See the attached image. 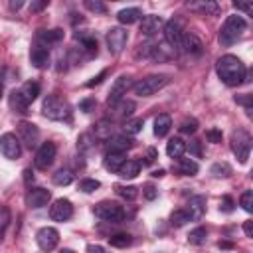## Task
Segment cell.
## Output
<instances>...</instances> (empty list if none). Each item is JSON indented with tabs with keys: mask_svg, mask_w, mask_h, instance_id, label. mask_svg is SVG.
I'll use <instances>...</instances> for the list:
<instances>
[{
	"mask_svg": "<svg viewBox=\"0 0 253 253\" xmlns=\"http://www.w3.org/2000/svg\"><path fill=\"white\" fill-rule=\"evenodd\" d=\"M142 126H144V121L136 117V119H128V121H125V125H123V130H125L126 134L134 136V134H138V132L142 130Z\"/></svg>",
	"mask_w": 253,
	"mask_h": 253,
	"instance_id": "36",
	"label": "cell"
},
{
	"mask_svg": "<svg viewBox=\"0 0 253 253\" xmlns=\"http://www.w3.org/2000/svg\"><path fill=\"white\" fill-rule=\"evenodd\" d=\"M142 196H144L146 200H150V202H152V200H156V196H158V190H156L154 186L146 184V186H144V190H142Z\"/></svg>",
	"mask_w": 253,
	"mask_h": 253,
	"instance_id": "54",
	"label": "cell"
},
{
	"mask_svg": "<svg viewBox=\"0 0 253 253\" xmlns=\"http://www.w3.org/2000/svg\"><path fill=\"white\" fill-rule=\"evenodd\" d=\"M186 8H190L196 14L202 16H217L219 14V6L213 0H186Z\"/></svg>",
	"mask_w": 253,
	"mask_h": 253,
	"instance_id": "15",
	"label": "cell"
},
{
	"mask_svg": "<svg viewBox=\"0 0 253 253\" xmlns=\"http://www.w3.org/2000/svg\"><path fill=\"white\" fill-rule=\"evenodd\" d=\"M63 38V30L55 28V30H40L38 32V40L43 43H57Z\"/></svg>",
	"mask_w": 253,
	"mask_h": 253,
	"instance_id": "30",
	"label": "cell"
},
{
	"mask_svg": "<svg viewBox=\"0 0 253 253\" xmlns=\"http://www.w3.org/2000/svg\"><path fill=\"white\" fill-rule=\"evenodd\" d=\"M93 148V142H91V134H81L79 138H77V150L79 152H89Z\"/></svg>",
	"mask_w": 253,
	"mask_h": 253,
	"instance_id": "45",
	"label": "cell"
},
{
	"mask_svg": "<svg viewBox=\"0 0 253 253\" xmlns=\"http://www.w3.org/2000/svg\"><path fill=\"white\" fill-rule=\"evenodd\" d=\"M18 134H20V140L32 150L38 146L40 142V128L34 125V123H20L18 125Z\"/></svg>",
	"mask_w": 253,
	"mask_h": 253,
	"instance_id": "13",
	"label": "cell"
},
{
	"mask_svg": "<svg viewBox=\"0 0 253 253\" xmlns=\"http://www.w3.org/2000/svg\"><path fill=\"white\" fill-rule=\"evenodd\" d=\"M206 138H208L210 142H213V144H219V142H221V138H223V134H221V130H219V128H210V130L206 132Z\"/></svg>",
	"mask_w": 253,
	"mask_h": 253,
	"instance_id": "49",
	"label": "cell"
},
{
	"mask_svg": "<svg viewBox=\"0 0 253 253\" xmlns=\"http://www.w3.org/2000/svg\"><path fill=\"white\" fill-rule=\"evenodd\" d=\"M182 49H184L186 53H190V55H200V53L204 51V43H202V40H200L196 34L188 32V34H184V38H182Z\"/></svg>",
	"mask_w": 253,
	"mask_h": 253,
	"instance_id": "20",
	"label": "cell"
},
{
	"mask_svg": "<svg viewBox=\"0 0 253 253\" xmlns=\"http://www.w3.org/2000/svg\"><path fill=\"white\" fill-rule=\"evenodd\" d=\"M24 182H26V184H32V182H34V174H32L30 168L24 170Z\"/></svg>",
	"mask_w": 253,
	"mask_h": 253,
	"instance_id": "59",
	"label": "cell"
},
{
	"mask_svg": "<svg viewBox=\"0 0 253 253\" xmlns=\"http://www.w3.org/2000/svg\"><path fill=\"white\" fill-rule=\"evenodd\" d=\"M126 40H128V32L121 26H115L107 32V45H109V51L113 55H119L125 45H126Z\"/></svg>",
	"mask_w": 253,
	"mask_h": 253,
	"instance_id": "8",
	"label": "cell"
},
{
	"mask_svg": "<svg viewBox=\"0 0 253 253\" xmlns=\"http://www.w3.org/2000/svg\"><path fill=\"white\" fill-rule=\"evenodd\" d=\"M47 4H49V0H32V2H30V14H40V12H43V10L47 8Z\"/></svg>",
	"mask_w": 253,
	"mask_h": 253,
	"instance_id": "47",
	"label": "cell"
},
{
	"mask_svg": "<svg viewBox=\"0 0 253 253\" xmlns=\"http://www.w3.org/2000/svg\"><path fill=\"white\" fill-rule=\"evenodd\" d=\"M229 142H231V150L237 156V160L241 164H245L247 158H249V152H251V142H253L251 134L247 130H243V128H237V130L231 132Z\"/></svg>",
	"mask_w": 253,
	"mask_h": 253,
	"instance_id": "5",
	"label": "cell"
},
{
	"mask_svg": "<svg viewBox=\"0 0 253 253\" xmlns=\"http://www.w3.org/2000/svg\"><path fill=\"white\" fill-rule=\"evenodd\" d=\"M24 2H26V0H10V2H8V6H10V10H12V12H18V10L24 6Z\"/></svg>",
	"mask_w": 253,
	"mask_h": 253,
	"instance_id": "56",
	"label": "cell"
},
{
	"mask_svg": "<svg viewBox=\"0 0 253 253\" xmlns=\"http://www.w3.org/2000/svg\"><path fill=\"white\" fill-rule=\"evenodd\" d=\"M156 158H158V150H156V148H148V150H146V156H144V160H142L140 164H152Z\"/></svg>",
	"mask_w": 253,
	"mask_h": 253,
	"instance_id": "55",
	"label": "cell"
},
{
	"mask_svg": "<svg viewBox=\"0 0 253 253\" xmlns=\"http://www.w3.org/2000/svg\"><path fill=\"white\" fill-rule=\"evenodd\" d=\"M210 174L213 178H229L231 176V166L227 162H215V164H211Z\"/></svg>",
	"mask_w": 253,
	"mask_h": 253,
	"instance_id": "35",
	"label": "cell"
},
{
	"mask_svg": "<svg viewBox=\"0 0 253 253\" xmlns=\"http://www.w3.org/2000/svg\"><path fill=\"white\" fill-rule=\"evenodd\" d=\"M164 174H166V172H164L162 168H160V170H154V172H152V176H154V178H162Z\"/></svg>",
	"mask_w": 253,
	"mask_h": 253,
	"instance_id": "62",
	"label": "cell"
},
{
	"mask_svg": "<svg viewBox=\"0 0 253 253\" xmlns=\"http://www.w3.org/2000/svg\"><path fill=\"white\" fill-rule=\"evenodd\" d=\"M71 182H73V174L67 168H59L53 174V184H57V186H69Z\"/></svg>",
	"mask_w": 253,
	"mask_h": 253,
	"instance_id": "38",
	"label": "cell"
},
{
	"mask_svg": "<svg viewBox=\"0 0 253 253\" xmlns=\"http://www.w3.org/2000/svg\"><path fill=\"white\" fill-rule=\"evenodd\" d=\"M87 251H89V253H93V251L103 253V251H105V247H101V245H87Z\"/></svg>",
	"mask_w": 253,
	"mask_h": 253,
	"instance_id": "60",
	"label": "cell"
},
{
	"mask_svg": "<svg viewBox=\"0 0 253 253\" xmlns=\"http://www.w3.org/2000/svg\"><path fill=\"white\" fill-rule=\"evenodd\" d=\"M142 18V12L138 10V8H123L119 14H117V20L121 22V24H134V22H138Z\"/></svg>",
	"mask_w": 253,
	"mask_h": 253,
	"instance_id": "28",
	"label": "cell"
},
{
	"mask_svg": "<svg viewBox=\"0 0 253 253\" xmlns=\"http://www.w3.org/2000/svg\"><path fill=\"white\" fill-rule=\"evenodd\" d=\"M30 61H32V65L38 67V69L45 67V65L49 63V49H47L45 45H34V47L30 49Z\"/></svg>",
	"mask_w": 253,
	"mask_h": 253,
	"instance_id": "21",
	"label": "cell"
},
{
	"mask_svg": "<svg viewBox=\"0 0 253 253\" xmlns=\"http://www.w3.org/2000/svg\"><path fill=\"white\" fill-rule=\"evenodd\" d=\"M71 215H73V206L65 198L55 200L51 204V208H49V217L53 221H67V219H71Z\"/></svg>",
	"mask_w": 253,
	"mask_h": 253,
	"instance_id": "14",
	"label": "cell"
},
{
	"mask_svg": "<svg viewBox=\"0 0 253 253\" xmlns=\"http://www.w3.org/2000/svg\"><path fill=\"white\" fill-rule=\"evenodd\" d=\"M93 134H95V138H99V140H109L111 134H113V121H109V119L97 121V123L93 125Z\"/></svg>",
	"mask_w": 253,
	"mask_h": 253,
	"instance_id": "26",
	"label": "cell"
},
{
	"mask_svg": "<svg viewBox=\"0 0 253 253\" xmlns=\"http://www.w3.org/2000/svg\"><path fill=\"white\" fill-rule=\"evenodd\" d=\"M128 89H132V77H128V75L117 77L115 83L111 85V91H109V97H107V105H113L119 99H123Z\"/></svg>",
	"mask_w": 253,
	"mask_h": 253,
	"instance_id": "10",
	"label": "cell"
},
{
	"mask_svg": "<svg viewBox=\"0 0 253 253\" xmlns=\"http://www.w3.org/2000/svg\"><path fill=\"white\" fill-rule=\"evenodd\" d=\"M162 26H164L162 16L148 14V16H144V18H142V22H140V32H142L144 36H154L156 32H160V28H162Z\"/></svg>",
	"mask_w": 253,
	"mask_h": 253,
	"instance_id": "18",
	"label": "cell"
},
{
	"mask_svg": "<svg viewBox=\"0 0 253 253\" xmlns=\"http://www.w3.org/2000/svg\"><path fill=\"white\" fill-rule=\"evenodd\" d=\"M75 40H79L83 49H87L89 53H97V38L93 34H75Z\"/></svg>",
	"mask_w": 253,
	"mask_h": 253,
	"instance_id": "33",
	"label": "cell"
},
{
	"mask_svg": "<svg viewBox=\"0 0 253 253\" xmlns=\"http://www.w3.org/2000/svg\"><path fill=\"white\" fill-rule=\"evenodd\" d=\"M206 239H208V229L206 227H196V229H192L188 233V241L192 245H204Z\"/></svg>",
	"mask_w": 253,
	"mask_h": 253,
	"instance_id": "37",
	"label": "cell"
},
{
	"mask_svg": "<svg viewBox=\"0 0 253 253\" xmlns=\"http://www.w3.org/2000/svg\"><path fill=\"white\" fill-rule=\"evenodd\" d=\"M235 103L243 105L245 111H247V115L251 117V107H253V103H251V95H237V97H235Z\"/></svg>",
	"mask_w": 253,
	"mask_h": 253,
	"instance_id": "48",
	"label": "cell"
},
{
	"mask_svg": "<svg viewBox=\"0 0 253 253\" xmlns=\"http://www.w3.org/2000/svg\"><path fill=\"white\" fill-rule=\"evenodd\" d=\"M233 6L237 8V10H241L243 14H251V4H249V0H233Z\"/></svg>",
	"mask_w": 253,
	"mask_h": 253,
	"instance_id": "53",
	"label": "cell"
},
{
	"mask_svg": "<svg viewBox=\"0 0 253 253\" xmlns=\"http://www.w3.org/2000/svg\"><path fill=\"white\" fill-rule=\"evenodd\" d=\"M10 219H12V213H10L8 206H0V241L6 235V229L10 225Z\"/></svg>",
	"mask_w": 253,
	"mask_h": 253,
	"instance_id": "40",
	"label": "cell"
},
{
	"mask_svg": "<svg viewBox=\"0 0 253 253\" xmlns=\"http://www.w3.org/2000/svg\"><path fill=\"white\" fill-rule=\"evenodd\" d=\"M198 170H200V166L192 158H180L178 160V172L182 176H194V174H198Z\"/></svg>",
	"mask_w": 253,
	"mask_h": 253,
	"instance_id": "32",
	"label": "cell"
},
{
	"mask_svg": "<svg viewBox=\"0 0 253 253\" xmlns=\"http://www.w3.org/2000/svg\"><path fill=\"white\" fill-rule=\"evenodd\" d=\"M190 152H194L196 156H202V148H200V142H198V140L190 142Z\"/></svg>",
	"mask_w": 253,
	"mask_h": 253,
	"instance_id": "57",
	"label": "cell"
},
{
	"mask_svg": "<svg viewBox=\"0 0 253 253\" xmlns=\"http://www.w3.org/2000/svg\"><path fill=\"white\" fill-rule=\"evenodd\" d=\"M20 93L24 95V99H26L28 103H32V101H36L38 95H40V85H38L36 81H26V83L20 87Z\"/></svg>",
	"mask_w": 253,
	"mask_h": 253,
	"instance_id": "31",
	"label": "cell"
},
{
	"mask_svg": "<svg viewBox=\"0 0 253 253\" xmlns=\"http://www.w3.org/2000/svg\"><path fill=\"white\" fill-rule=\"evenodd\" d=\"M51 200V192L45 190V188H32L28 194H26V204L28 208H43L47 206V202Z\"/></svg>",
	"mask_w": 253,
	"mask_h": 253,
	"instance_id": "16",
	"label": "cell"
},
{
	"mask_svg": "<svg viewBox=\"0 0 253 253\" xmlns=\"http://www.w3.org/2000/svg\"><path fill=\"white\" fill-rule=\"evenodd\" d=\"M42 113H43V117H47L51 121H67L71 117V107L65 99H61L57 95H47L43 99Z\"/></svg>",
	"mask_w": 253,
	"mask_h": 253,
	"instance_id": "3",
	"label": "cell"
},
{
	"mask_svg": "<svg viewBox=\"0 0 253 253\" xmlns=\"http://www.w3.org/2000/svg\"><path fill=\"white\" fill-rule=\"evenodd\" d=\"M130 243H132V237H130L128 233H113V235L109 237V245H111V247L125 249V247H128Z\"/></svg>",
	"mask_w": 253,
	"mask_h": 253,
	"instance_id": "34",
	"label": "cell"
},
{
	"mask_svg": "<svg viewBox=\"0 0 253 253\" xmlns=\"http://www.w3.org/2000/svg\"><path fill=\"white\" fill-rule=\"evenodd\" d=\"M115 192H117L123 200H126V202H132V200H136V196H138V188H134V186H115Z\"/></svg>",
	"mask_w": 253,
	"mask_h": 253,
	"instance_id": "39",
	"label": "cell"
},
{
	"mask_svg": "<svg viewBox=\"0 0 253 253\" xmlns=\"http://www.w3.org/2000/svg\"><path fill=\"white\" fill-rule=\"evenodd\" d=\"M55 154H57V148H55L53 142H43V144H40V148H38V152H36V158H34L36 168H38V170H47V168L53 164Z\"/></svg>",
	"mask_w": 253,
	"mask_h": 253,
	"instance_id": "9",
	"label": "cell"
},
{
	"mask_svg": "<svg viewBox=\"0 0 253 253\" xmlns=\"http://www.w3.org/2000/svg\"><path fill=\"white\" fill-rule=\"evenodd\" d=\"M36 241H38V247L42 251H51L59 243V231L55 227H42L36 233Z\"/></svg>",
	"mask_w": 253,
	"mask_h": 253,
	"instance_id": "11",
	"label": "cell"
},
{
	"mask_svg": "<svg viewBox=\"0 0 253 253\" xmlns=\"http://www.w3.org/2000/svg\"><path fill=\"white\" fill-rule=\"evenodd\" d=\"M95 105H97V101H95L93 97H87V99H83V101L79 103V111H83V113H91V111L95 109Z\"/></svg>",
	"mask_w": 253,
	"mask_h": 253,
	"instance_id": "50",
	"label": "cell"
},
{
	"mask_svg": "<svg viewBox=\"0 0 253 253\" xmlns=\"http://www.w3.org/2000/svg\"><path fill=\"white\" fill-rule=\"evenodd\" d=\"M0 152L4 158L8 160H16L22 156V144H20V138L12 132H4L0 136Z\"/></svg>",
	"mask_w": 253,
	"mask_h": 253,
	"instance_id": "7",
	"label": "cell"
},
{
	"mask_svg": "<svg viewBox=\"0 0 253 253\" xmlns=\"http://www.w3.org/2000/svg\"><path fill=\"white\" fill-rule=\"evenodd\" d=\"M134 109H136L134 101H126V99L123 97V99H119L117 103L109 105V115H111L113 119H128V117L134 113Z\"/></svg>",
	"mask_w": 253,
	"mask_h": 253,
	"instance_id": "17",
	"label": "cell"
},
{
	"mask_svg": "<svg viewBox=\"0 0 253 253\" xmlns=\"http://www.w3.org/2000/svg\"><path fill=\"white\" fill-rule=\"evenodd\" d=\"M233 208H235L233 198H231V196H223V198H221V206H219V210L225 211V213H229V211H233Z\"/></svg>",
	"mask_w": 253,
	"mask_h": 253,
	"instance_id": "51",
	"label": "cell"
},
{
	"mask_svg": "<svg viewBox=\"0 0 253 253\" xmlns=\"http://www.w3.org/2000/svg\"><path fill=\"white\" fill-rule=\"evenodd\" d=\"M107 75H109V69H103L99 75H95L93 79H89L85 85H87V87H95V85H101V83H103V79H105Z\"/></svg>",
	"mask_w": 253,
	"mask_h": 253,
	"instance_id": "52",
	"label": "cell"
},
{
	"mask_svg": "<svg viewBox=\"0 0 253 253\" xmlns=\"http://www.w3.org/2000/svg\"><path fill=\"white\" fill-rule=\"evenodd\" d=\"M99 186H101V182H99V180H93V178H83V180L79 182V190L85 192V194L95 192Z\"/></svg>",
	"mask_w": 253,
	"mask_h": 253,
	"instance_id": "44",
	"label": "cell"
},
{
	"mask_svg": "<svg viewBox=\"0 0 253 253\" xmlns=\"http://www.w3.org/2000/svg\"><path fill=\"white\" fill-rule=\"evenodd\" d=\"M245 30H247V22H245L243 16H237V14L227 16V20L223 22V26H221V30H219V43H221L223 47L233 45V43L243 36Z\"/></svg>",
	"mask_w": 253,
	"mask_h": 253,
	"instance_id": "2",
	"label": "cell"
},
{
	"mask_svg": "<svg viewBox=\"0 0 253 253\" xmlns=\"http://www.w3.org/2000/svg\"><path fill=\"white\" fill-rule=\"evenodd\" d=\"M180 130L184 134H194L198 130V121L196 119H184L182 125H180Z\"/></svg>",
	"mask_w": 253,
	"mask_h": 253,
	"instance_id": "46",
	"label": "cell"
},
{
	"mask_svg": "<svg viewBox=\"0 0 253 253\" xmlns=\"http://www.w3.org/2000/svg\"><path fill=\"white\" fill-rule=\"evenodd\" d=\"M243 231H245L247 237H253V221H251V219L243 223Z\"/></svg>",
	"mask_w": 253,
	"mask_h": 253,
	"instance_id": "58",
	"label": "cell"
},
{
	"mask_svg": "<svg viewBox=\"0 0 253 253\" xmlns=\"http://www.w3.org/2000/svg\"><path fill=\"white\" fill-rule=\"evenodd\" d=\"M186 152V142L182 140V138H170L168 140V144H166V154L170 156V158H180L182 154Z\"/></svg>",
	"mask_w": 253,
	"mask_h": 253,
	"instance_id": "29",
	"label": "cell"
},
{
	"mask_svg": "<svg viewBox=\"0 0 253 253\" xmlns=\"http://www.w3.org/2000/svg\"><path fill=\"white\" fill-rule=\"evenodd\" d=\"M132 144H134L132 136L125 132V134H117V136H111V138H109V144H107V148H109V150H117V152H126L128 148H132Z\"/></svg>",
	"mask_w": 253,
	"mask_h": 253,
	"instance_id": "22",
	"label": "cell"
},
{
	"mask_svg": "<svg viewBox=\"0 0 253 253\" xmlns=\"http://www.w3.org/2000/svg\"><path fill=\"white\" fill-rule=\"evenodd\" d=\"M215 71H217V77L229 85V87H237L245 81V75H247V67L245 63L237 57V55H221L215 63Z\"/></svg>",
	"mask_w": 253,
	"mask_h": 253,
	"instance_id": "1",
	"label": "cell"
},
{
	"mask_svg": "<svg viewBox=\"0 0 253 253\" xmlns=\"http://www.w3.org/2000/svg\"><path fill=\"white\" fill-rule=\"evenodd\" d=\"M83 6L93 14H105L107 12V4L103 0H83Z\"/></svg>",
	"mask_w": 253,
	"mask_h": 253,
	"instance_id": "42",
	"label": "cell"
},
{
	"mask_svg": "<svg viewBox=\"0 0 253 253\" xmlns=\"http://www.w3.org/2000/svg\"><path fill=\"white\" fill-rule=\"evenodd\" d=\"M188 221H190V215H188L186 210H176V211H172V215H170V223H172L174 227H182V225H186Z\"/></svg>",
	"mask_w": 253,
	"mask_h": 253,
	"instance_id": "41",
	"label": "cell"
},
{
	"mask_svg": "<svg viewBox=\"0 0 253 253\" xmlns=\"http://www.w3.org/2000/svg\"><path fill=\"white\" fill-rule=\"evenodd\" d=\"M182 38H184V32L176 20H170L164 24V40L172 49H182Z\"/></svg>",
	"mask_w": 253,
	"mask_h": 253,
	"instance_id": "12",
	"label": "cell"
},
{
	"mask_svg": "<svg viewBox=\"0 0 253 253\" xmlns=\"http://www.w3.org/2000/svg\"><path fill=\"white\" fill-rule=\"evenodd\" d=\"M217 247H219V249H231V247H233V243H229V241H219V243H217Z\"/></svg>",
	"mask_w": 253,
	"mask_h": 253,
	"instance_id": "61",
	"label": "cell"
},
{
	"mask_svg": "<svg viewBox=\"0 0 253 253\" xmlns=\"http://www.w3.org/2000/svg\"><path fill=\"white\" fill-rule=\"evenodd\" d=\"M168 83H170L168 75H148V77L138 79L136 83H132V91L138 97H150V95H154L156 91H160Z\"/></svg>",
	"mask_w": 253,
	"mask_h": 253,
	"instance_id": "4",
	"label": "cell"
},
{
	"mask_svg": "<svg viewBox=\"0 0 253 253\" xmlns=\"http://www.w3.org/2000/svg\"><path fill=\"white\" fill-rule=\"evenodd\" d=\"M186 211H188L190 219H194V221L202 219L204 213H206V196H194V198H190Z\"/></svg>",
	"mask_w": 253,
	"mask_h": 253,
	"instance_id": "19",
	"label": "cell"
},
{
	"mask_svg": "<svg viewBox=\"0 0 253 253\" xmlns=\"http://www.w3.org/2000/svg\"><path fill=\"white\" fill-rule=\"evenodd\" d=\"M170 126H172V119H170V115L160 113V115L154 119V134H156L158 138H160V136H166L168 130H170Z\"/></svg>",
	"mask_w": 253,
	"mask_h": 253,
	"instance_id": "27",
	"label": "cell"
},
{
	"mask_svg": "<svg viewBox=\"0 0 253 253\" xmlns=\"http://www.w3.org/2000/svg\"><path fill=\"white\" fill-rule=\"evenodd\" d=\"M93 213L107 221V223H121L125 217H126V211L123 206H119L117 202H99L95 208H93Z\"/></svg>",
	"mask_w": 253,
	"mask_h": 253,
	"instance_id": "6",
	"label": "cell"
},
{
	"mask_svg": "<svg viewBox=\"0 0 253 253\" xmlns=\"http://www.w3.org/2000/svg\"><path fill=\"white\" fill-rule=\"evenodd\" d=\"M239 206H241L247 213L253 211V190H245V192L241 194V198H239Z\"/></svg>",
	"mask_w": 253,
	"mask_h": 253,
	"instance_id": "43",
	"label": "cell"
},
{
	"mask_svg": "<svg viewBox=\"0 0 253 253\" xmlns=\"http://www.w3.org/2000/svg\"><path fill=\"white\" fill-rule=\"evenodd\" d=\"M117 174H119L123 180H132V178H136V176L140 174V160H125V162L119 166Z\"/></svg>",
	"mask_w": 253,
	"mask_h": 253,
	"instance_id": "23",
	"label": "cell"
},
{
	"mask_svg": "<svg viewBox=\"0 0 253 253\" xmlns=\"http://www.w3.org/2000/svg\"><path fill=\"white\" fill-rule=\"evenodd\" d=\"M125 160H126V158H125V152L109 150V152L105 154V158H103V166H105V170H109V172H117L119 166H121Z\"/></svg>",
	"mask_w": 253,
	"mask_h": 253,
	"instance_id": "25",
	"label": "cell"
},
{
	"mask_svg": "<svg viewBox=\"0 0 253 253\" xmlns=\"http://www.w3.org/2000/svg\"><path fill=\"white\" fill-rule=\"evenodd\" d=\"M8 105H10V109L14 111V113H28V107H30V103L24 99V95L20 93V89H14V91H10V95H8Z\"/></svg>",
	"mask_w": 253,
	"mask_h": 253,
	"instance_id": "24",
	"label": "cell"
}]
</instances>
